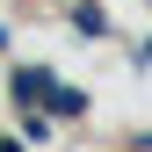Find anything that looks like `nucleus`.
Instances as JSON below:
<instances>
[{"label": "nucleus", "instance_id": "f257e3e1", "mask_svg": "<svg viewBox=\"0 0 152 152\" xmlns=\"http://www.w3.org/2000/svg\"><path fill=\"white\" fill-rule=\"evenodd\" d=\"M51 87H58L51 72H15V80H7V94H15L22 109H44V102H51Z\"/></svg>", "mask_w": 152, "mask_h": 152}, {"label": "nucleus", "instance_id": "f03ea898", "mask_svg": "<svg viewBox=\"0 0 152 152\" xmlns=\"http://www.w3.org/2000/svg\"><path fill=\"white\" fill-rule=\"evenodd\" d=\"M44 116H87V94H72V87H51V102H44Z\"/></svg>", "mask_w": 152, "mask_h": 152}, {"label": "nucleus", "instance_id": "7ed1b4c3", "mask_svg": "<svg viewBox=\"0 0 152 152\" xmlns=\"http://www.w3.org/2000/svg\"><path fill=\"white\" fill-rule=\"evenodd\" d=\"M72 29H80V36H109V15H102V7H80V15H72Z\"/></svg>", "mask_w": 152, "mask_h": 152}, {"label": "nucleus", "instance_id": "20e7f679", "mask_svg": "<svg viewBox=\"0 0 152 152\" xmlns=\"http://www.w3.org/2000/svg\"><path fill=\"white\" fill-rule=\"evenodd\" d=\"M0 152H22V145H15V138H0Z\"/></svg>", "mask_w": 152, "mask_h": 152}]
</instances>
